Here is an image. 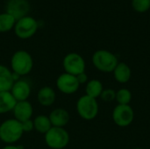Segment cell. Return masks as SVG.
Segmentation results:
<instances>
[{"mask_svg":"<svg viewBox=\"0 0 150 149\" xmlns=\"http://www.w3.org/2000/svg\"><path fill=\"white\" fill-rule=\"evenodd\" d=\"M92 63L98 70L104 73H111L113 72L119 61L116 55L112 52L101 49L93 54Z\"/></svg>","mask_w":150,"mask_h":149,"instance_id":"obj_3","label":"cell"},{"mask_svg":"<svg viewBox=\"0 0 150 149\" xmlns=\"http://www.w3.org/2000/svg\"><path fill=\"white\" fill-rule=\"evenodd\" d=\"M118 105H129L132 100V93L128 89L122 88L116 92V98Z\"/></svg>","mask_w":150,"mask_h":149,"instance_id":"obj_21","label":"cell"},{"mask_svg":"<svg viewBox=\"0 0 150 149\" xmlns=\"http://www.w3.org/2000/svg\"><path fill=\"white\" fill-rule=\"evenodd\" d=\"M16 24V19L8 12L0 14V32L11 31Z\"/></svg>","mask_w":150,"mask_h":149,"instance_id":"obj_20","label":"cell"},{"mask_svg":"<svg viewBox=\"0 0 150 149\" xmlns=\"http://www.w3.org/2000/svg\"><path fill=\"white\" fill-rule=\"evenodd\" d=\"M17 101L10 91L0 92V114L12 112Z\"/></svg>","mask_w":150,"mask_h":149,"instance_id":"obj_17","label":"cell"},{"mask_svg":"<svg viewBox=\"0 0 150 149\" xmlns=\"http://www.w3.org/2000/svg\"><path fill=\"white\" fill-rule=\"evenodd\" d=\"M37 99L40 105L48 107L55 102L56 93L53 88L49 86H44L38 91Z\"/></svg>","mask_w":150,"mask_h":149,"instance_id":"obj_14","label":"cell"},{"mask_svg":"<svg viewBox=\"0 0 150 149\" xmlns=\"http://www.w3.org/2000/svg\"><path fill=\"white\" fill-rule=\"evenodd\" d=\"M56 87L62 93L71 95L78 90L80 84L76 76L68 73H62L56 79Z\"/></svg>","mask_w":150,"mask_h":149,"instance_id":"obj_9","label":"cell"},{"mask_svg":"<svg viewBox=\"0 0 150 149\" xmlns=\"http://www.w3.org/2000/svg\"><path fill=\"white\" fill-rule=\"evenodd\" d=\"M134 149H143V148H134Z\"/></svg>","mask_w":150,"mask_h":149,"instance_id":"obj_27","label":"cell"},{"mask_svg":"<svg viewBox=\"0 0 150 149\" xmlns=\"http://www.w3.org/2000/svg\"><path fill=\"white\" fill-rule=\"evenodd\" d=\"M23 133L21 123L15 119H6L0 125V140L6 145H14Z\"/></svg>","mask_w":150,"mask_h":149,"instance_id":"obj_1","label":"cell"},{"mask_svg":"<svg viewBox=\"0 0 150 149\" xmlns=\"http://www.w3.org/2000/svg\"><path fill=\"white\" fill-rule=\"evenodd\" d=\"M132 6L137 12L143 13L149 11L150 8V0H133Z\"/></svg>","mask_w":150,"mask_h":149,"instance_id":"obj_22","label":"cell"},{"mask_svg":"<svg viewBox=\"0 0 150 149\" xmlns=\"http://www.w3.org/2000/svg\"><path fill=\"white\" fill-rule=\"evenodd\" d=\"M33 125L34 129L38 133L42 134H45L52 127V124L50 122L49 118L45 115H38L33 119Z\"/></svg>","mask_w":150,"mask_h":149,"instance_id":"obj_19","label":"cell"},{"mask_svg":"<svg viewBox=\"0 0 150 149\" xmlns=\"http://www.w3.org/2000/svg\"><path fill=\"white\" fill-rule=\"evenodd\" d=\"M21 126H22V130H23L24 133L31 132V131H33L34 129L33 120H32V119L25 120V121L21 123Z\"/></svg>","mask_w":150,"mask_h":149,"instance_id":"obj_24","label":"cell"},{"mask_svg":"<svg viewBox=\"0 0 150 149\" xmlns=\"http://www.w3.org/2000/svg\"><path fill=\"white\" fill-rule=\"evenodd\" d=\"M134 112L129 105H118L112 111V120L120 127H127L132 124Z\"/></svg>","mask_w":150,"mask_h":149,"instance_id":"obj_8","label":"cell"},{"mask_svg":"<svg viewBox=\"0 0 150 149\" xmlns=\"http://www.w3.org/2000/svg\"><path fill=\"white\" fill-rule=\"evenodd\" d=\"M14 82L11 70L4 65L0 64V92L10 91Z\"/></svg>","mask_w":150,"mask_h":149,"instance_id":"obj_15","label":"cell"},{"mask_svg":"<svg viewBox=\"0 0 150 149\" xmlns=\"http://www.w3.org/2000/svg\"><path fill=\"white\" fill-rule=\"evenodd\" d=\"M76 111L83 119H94L98 113V104L97 99L87 95L82 96L76 102Z\"/></svg>","mask_w":150,"mask_h":149,"instance_id":"obj_5","label":"cell"},{"mask_svg":"<svg viewBox=\"0 0 150 149\" xmlns=\"http://www.w3.org/2000/svg\"><path fill=\"white\" fill-rule=\"evenodd\" d=\"M44 135L47 146L51 149H63L69 143V134L64 127L52 126Z\"/></svg>","mask_w":150,"mask_h":149,"instance_id":"obj_4","label":"cell"},{"mask_svg":"<svg viewBox=\"0 0 150 149\" xmlns=\"http://www.w3.org/2000/svg\"><path fill=\"white\" fill-rule=\"evenodd\" d=\"M49 119L52 126L54 127H64L70 119L69 113L63 108H56L49 114Z\"/></svg>","mask_w":150,"mask_h":149,"instance_id":"obj_13","label":"cell"},{"mask_svg":"<svg viewBox=\"0 0 150 149\" xmlns=\"http://www.w3.org/2000/svg\"><path fill=\"white\" fill-rule=\"evenodd\" d=\"M100 97L105 102H112L116 98V91L112 89H105L102 91Z\"/></svg>","mask_w":150,"mask_h":149,"instance_id":"obj_23","label":"cell"},{"mask_svg":"<svg viewBox=\"0 0 150 149\" xmlns=\"http://www.w3.org/2000/svg\"><path fill=\"white\" fill-rule=\"evenodd\" d=\"M12 112L14 119L22 123L25 120L31 119L33 113V108L32 104L27 100L18 101L16 103Z\"/></svg>","mask_w":150,"mask_h":149,"instance_id":"obj_11","label":"cell"},{"mask_svg":"<svg viewBox=\"0 0 150 149\" xmlns=\"http://www.w3.org/2000/svg\"><path fill=\"white\" fill-rule=\"evenodd\" d=\"M33 67V60L32 55L25 50L16 51L11 58V72L19 76L28 75Z\"/></svg>","mask_w":150,"mask_h":149,"instance_id":"obj_2","label":"cell"},{"mask_svg":"<svg viewBox=\"0 0 150 149\" xmlns=\"http://www.w3.org/2000/svg\"><path fill=\"white\" fill-rule=\"evenodd\" d=\"M38 30V22L31 16H25L18 21L14 25L15 34L22 40L33 37Z\"/></svg>","mask_w":150,"mask_h":149,"instance_id":"obj_6","label":"cell"},{"mask_svg":"<svg viewBox=\"0 0 150 149\" xmlns=\"http://www.w3.org/2000/svg\"><path fill=\"white\" fill-rule=\"evenodd\" d=\"M62 66L65 73L78 76L81 73L85 72V61L76 53L68 54L62 61Z\"/></svg>","mask_w":150,"mask_h":149,"instance_id":"obj_7","label":"cell"},{"mask_svg":"<svg viewBox=\"0 0 150 149\" xmlns=\"http://www.w3.org/2000/svg\"><path fill=\"white\" fill-rule=\"evenodd\" d=\"M29 3L26 0H10L7 4L6 12L11 14L16 21L27 16L29 11Z\"/></svg>","mask_w":150,"mask_h":149,"instance_id":"obj_10","label":"cell"},{"mask_svg":"<svg viewBox=\"0 0 150 149\" xmlns=\"http://www.w3.org/2000/svg\"><path fill=\"white\" fill-rule=\"evenodd\" d=\"M112 73L115 80L120 83H127L132 76L130 67L125 62H119Z\"/></svg>","mask_w":150,"mask_h":149,"instance_id":"obj_16","label":"cell"},{"mask_svg":"<svg viewBox=\"0 0 150 149\" xmlns=\"http://www.w3.org/2000/svg\"><path fill=\"white\" fill-rule=\"evenodd\" d=\"M1 149H22V147H18L16 145H6Z\"/></svg>","mask_w":150,"mask_h":149,"instance_id":"obj_26","label":"cell"},{"mask_svg":"<svg viewBox=\"0 0 150 149\" xmlns=\"http://www.w3.org/2000/svg\"><path fill=\"white\" fill-rule=\"evenodd\" d=\"M10 92L17 102L25 101L27 100L31 95V86L25 80L18 79L14 82Z\"/></svg>","mask_w":150,"mask_h":149,"instance_id":"obj_12","label":"cell"},{"mask_svg":"<svg viewBox=\"0 0 150 149\" xmlns=\"http://www.w3.org/2000/svg\"><path fill=\"white\" fill-rule=\"evenodd\" d=\"M77 81L79 83V84H83V83H88V76L85 72L79 74L78 76H76Z\"/></svg>","mask_w":150,"mask_h":149,"instance_id":"obj_25","label":"cell"},{"mask_svg":"<svg viewBox=\"0 0 150 149\" xmlns=\"http://www.w3.org/2000/svg\"><path fill=\"white\" fill-rule=\"evenodd\" d=\"M103 90H104L103 83L98 79H92L91 81H88V83H86V87H85L86 95L92 98L97 99L98 97H100Z\"/></svg>","mask_w":150,"mask_h":149,"instance_id":"obj_18","label":"cell"}]
</instances>
